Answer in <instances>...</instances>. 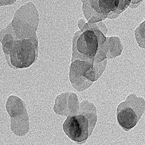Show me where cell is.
<instances>
[{
  "label": "cell",
  "instance_id": "obj_1",
  "mask_svg": "<svg viewBox=\"0 0 145 145\" xmlns=\"http://www.w3.org/2000/svg\"><path fill=\"white\" fill-rule=\"evenodd\" d=\"M106 39L103 34L98 30L77 31L73 38L72 61L79 58L93 65L96 57H99L103 49Z\"/></svg>",
  "mask_w": 145,
  "mask_h": 145
},
{
  "label": "cell",
  "instance_id": "obj_2",
  "mask_svg": "<svg viewBox=\"0 0 145 145\" xmlns=\"http://www.w3.org/2000/svg\"><path fill=\"white\" fill-rule=\"evenodd\" d=\"M145 111V101L135 93L129 95L127 99L117 108V120L124 131L134 128Z\"/></svg>",
  "mask_w": 145,
  "mask_h": 145
},
{
  "label": "cell",
  "instance_id": "obj_3",
  "mask_svg": "<svg viewBox=\"0 0 145 145\" xmlns=\"http://www.w3.org/2000/svg\"><path fill=\"white\" fill-rule=\"evenodd\" d=\"M63 129L66 135L78 144L86 142L89 137V120L80 113L67 116L63 124Z\"/></svg>",
  "mask_w": 145,
  "mask_h": 145
},
{
  "label": "cell",
  "instance_id": "obj_4",
  "mask_svg": "<svg viewBox=\"0 0 145 145\" xmlns=\"http://www.w3.org/2000/svg\"><path fill=\"white\" fill-rule=\"evenodd\" d=\"M29 40L16 42L10 52L11 63L18 68L30 66L35 59V51Z\"/></svg>",
  "mask_w": 145,
  "mask_h": 145
},
{
  "label": "cell",
  "instance_id": "obj_5",
  "mask_svg": "<svg viewBox=\"0 0 145 145\" xmlns=\"http://www.w3.org/2000/svg\"><path fill=\"white\" fill-rule=\"evenodd\" d=\"M80 113L85 115L89 120V136H91L92 131L95 127L97 116H96V110L95 106L87 101H84L81 104L80 110L78 111Z\"/></svg>",
  "mask_w": 145,
  "mask_h": 145
},
{
  "label": "cell",
  "instance_id": "obj_6",
  "mask_svg": "<svg viewBox=\"0 0 145 145\" xmlns=\"http://www.w3.org/2000/svg\"><path fill=\"white\" fill-rule=\"evenodd\" d=\"M135 38L139 45L142 41L140 47L145 48V21H144L135 30Z\"/></svg>",
  "mask_w": 145,
  "mask_h": 145
}]
</instances>
